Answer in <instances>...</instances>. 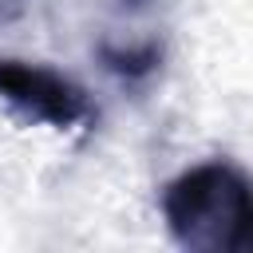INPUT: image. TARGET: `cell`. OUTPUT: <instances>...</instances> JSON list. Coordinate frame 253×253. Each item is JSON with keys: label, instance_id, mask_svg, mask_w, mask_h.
Returning <instances> with one entry per match:
<instances>
[{"label": "cell", "instance_id": "6da1fadb", "mask_svg": "<svg viewBox=\"0 0 253 253\" xmlns=\"http://www.w3.org/2000/svg\"><path fill=\"white\" fill-rule=\"evenodd\" d=\"M162 221L182 249L253 253V178L225 158L190 166L162 190Z\"/></svg>", "mask_w": 253, "mask_h": 253}, {"label": "cell", "instance_id": "7a4b0ae2", "mask_svg": "<svg viewBox=\"0 0 253 253\" xmlns=\"http://www.w3.org/2000/svg\"><path fill=\"white\" fill-rule=\"evenodd\" d=\"M0 99L20 111L32 123L47 126H79L91 123L95 107L79 83L67 75L43 67V63H24V59H0Z\"/></svg>", "mask_w": 253, "mask_h": 253}, {"label": "cell", "instance_id": "3957f363", "mask_svg": "<svg viewBox=\"0 0 253 253\" xmlns=\"http://www.w3.org/2000/svg\"><path fill=\"white\" fill-rule=\"evenodd\" d=\"M99 59L111 75L119 79H146L162 67V43L158 40H138V43H115V40H103L99 43Z\"/></svg>", "mask_w": 253, "mask_h": 253}]
</instances>
